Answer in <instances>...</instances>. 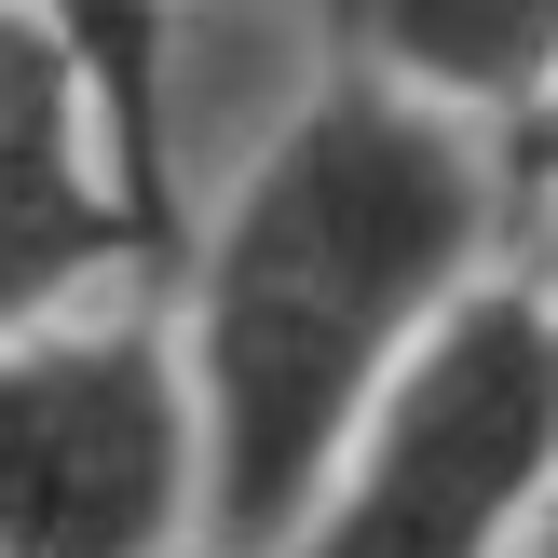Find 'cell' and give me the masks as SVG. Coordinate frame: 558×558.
Segmentation results:
<instances>
[{"instance_id": "1", "label": "cell", "mask_w": 558, "mask_h": 558, "mask_svg": "<svg viewBox=\"0 0 558 558\" xmlns=\"http://www.w3.org/2000/svg\"><path fill=\"white\" fill-rule=\"evenodd\" d=\"M490 232H505V178L477 123L368 69H327L287 109V136L245 163V191L178 259L205 558H287L396 354L490 272Z\"/></svg>"}, {"instance_id": "2", "label": "cell", "mask_w": 558, "mask_h": 558, "mask_svg": "<svg viewBox=\"0 0 558 558\" xmlns=\"http://www.w3.org/2000/svg\"><path fill=\"white\" fill-rule=\"evenodd\" d=\"M545 505H558V287L477 272L396 354L287 558H518Z\"/></svg>"}, {"instance_id": "3", "label": "cell", "mask_w": 558, "mask_h": 558, "mask_svg": "<svg viewBox=\"0 0 558 558\" xmlns=\"http://www.w3.org/2000/svg\"><path fill=\"white\" fill-rule=\"evenodd\" d=\"M191 505V381L150 314L0 341V558H178Z\"/></svg>"}, {"instance_id": "4", "label": "cell", "mask_w": 558, "mask_h": 558, "mask_svg": "<svg viewBox=\"0 0 558 558\" xmlns=\"http://www.w3.org/2000/svg\"><path fill=\"white\" fill-rule=\"evenodd\" d=\"M109 272L163 287V245L123 205V163H109V123H96L69 27L41 0H0V341L54 327Z\"/></svg>"}, {"instance_id": "5", "label": "cell", "mask_w": 558, "mask_h": 558, "mask_svg": "<svg viewBox=\"0 0 558 558\" xmlns=\"http://www.w3.org/2000/svg\"><path fill=\"white\" fill-rule=\"evenodd\" d=\"M327 41H341V69L505 136L558 82V0H327Z\"/></svg>"}, {"instance_id": "6", "label": "cell", "mask_w": 558, "mask_h": 558, "mask_svg": "<svg viewBox=\"0 0 558 558\" xmlns=\"http://www.w3.org/2000/svg\"><path fill=\"white\" fill-rule=\"evenodd\" d=\"M490 178H505V205H558V82L490 136Z\"/></svg>"}, {"instance_id": "7", "label": "cell", "mask_w": 558, "mask_h": 558, "mask_svg": "<svg viewBox=\"0 0 558 558\" xmlns=\"http://www.w3.org/2000/svg\"><path fill=\"white\" fill-rule=\"evenodd\" d=\"M532 558H558V505H545V532H532Z\"/></svg>"}, {"instance_id": "8", "label": "cell", "mask_w": 558, "mask_h": 558, "mask_svg": "<svg viewBox=\"0 0 558 558\" xmlns=\"http://www.w3.org/2000/svg\"><path fill=\"white\" fill-rule=\"evenodd\" d=\"M518 558H532V545H518Z\"/></svg>"}]
</instances>
